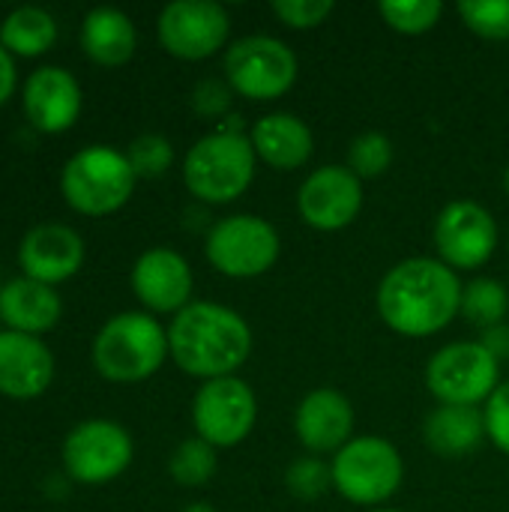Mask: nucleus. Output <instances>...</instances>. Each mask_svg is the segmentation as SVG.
<instances>
[{"mask_svg": "<svg viewBox=\"0 0 509 512\" xmlns=\"http://www.w3.org/2000/svg\"><path fill=\"white\" fill-rule=\"evenodd\" d=\"M333 0H276L273 15L291 30H312L333 15Z\"/></svg>", "mask_w": 509, "mask_h": 512, "instance_id": "nucleus-32", "label": "nucleus"}, {"mask_svg": "<svg viewBox=\"0 0 509 512\" xmlns=\"http://www.w3.org/2000/svg\"><path fill=\"white\" fill-rule=\"evenodd\" d=\"M372 512H402V510H372Z\"/></svg>", "mask_w": 509, "mask_h": 512, "instance_id": "nucleus-39", "label": "nucleus"}, {"mask_svg": "<svg viewBox=\"0 0 509 512\" xmlns=\"http://www.w3.org/2000/svg\"><path fill=\"white\" fill-rule=\"evenodd\" d=\"M501 387V360L483 342H453L432 354L426 390L441 405L477 408Z\"/></svg>", "mask_w": 509, "mask_h": 512, "instance_id": "nucleus-7", "label": "nucleus"}, {"mask_svg": "<svg viewBox=\"0 0 509 512\" xmlns=\"http://www.w3.org/2000/svg\"><path fill=\"white\" fill-rule=\"evenodd\" d=\"M24 111L39 132H63L81 114V87L66 69L42 66L24 84Z\"/></svg>", "mask_w": 509, "mask_h": 512, "instance_id": "nucleus-18", "label": "nucleus"}, {"mask_svg": "<svg viewBox=\"0 0 509 512\" xmlns=\"http://www.w3.org/2000/svg\"><path fill=\"white\" fill-rule=\"evenodd\" d=\"M393 162V144L384 132H363L348 147V168L360 180L381 177Z\"/></svg>", "mask_w": 509, "mask_h": 512, "instance_id": "nucleus-28", "label": "nucleus"}, {"mask_svg": "<svg viewBox=\"0 0 509 512\" xmlns=\"http://www.w3.org/2000/svg\"><path fill=\"white\" fill-rule=\"evenodd\" d=\"M216 468H219L216 447H210V444L201 441V438L183 441V444L171 453V462H168V471H171L174 483H180V486H186V489L207 486V483L213 480Z\"/></svg>", "mask_w": 509, "mask_h": 512, "instance_id": "nucleus-27", "label": "nucleus"}, {"mask_svg": "<svg viewBox=\"0 0 509 512\" xmlns=\"http://www.w3.org/2000/svg\"><path fill=\"white\" fill-rule=\"evenodd\" d=\"M231 99H234L231 84L219 78H204L192 90V108L201 117H225L231 111Z\"/></svg>", "mask_w": 509, "mask_h": 512, "instance_id": "nucleus-34", "label": "nucleus"}, {"mask_svg": "<svg viewBox=\"0 0 509 512\" xmlns=\"http://www.w3.org/2000/svg\"><path fill=\"white\" fill-rule=\"evenodd\" d=\"M258 420V399L252 387L231 375L204 381L201 390L192 399V423L201 441H207L216 450L243 444Z\"/></svg>", "mask_w": 509, "mask_h": 512, "instance_id": "nucleus-10", "label": "nucleus"}, {"mask_svg": "<svg viewBox=\"0 0 509 512\" xmlns=\"http://www.w3.org/2000/svg\"><path fill=\"white\" fill-rule=\"evenodd\" d=\"M285 486L300 501H318L333 489V471L318 456H303V459L288 465Z\"/></svg>", "mask_w": 509, "mask_h": 512, "instance_id": "nucleus-30", "label": "nucleus"}, {"mask_svg": "<svg viewBox=\"0 0 509 512\" xmlns=\"http://www.w3.org/2000/svg\"><path fill=\"white\" fill-rule=\"evenodd\" d=\"M378 15L384 18L390 30L402 36H423L441 21L444 3L441 0H381Z\"/></svg>", "mask_w": 509, "mask_h": 512, "instance_id": "nucleus-26", "label": "nucleus"}, {"mask_svg": "<svg viewBox=\"0 0 509 512\" xmlns=\"http://www.w3.org/2000/svg\"><path fill=\"white\" fill-rule=\"evenodd\" d=\"M297 54L276 36L252 33L225 51V81L237 96L252 102H273L297 81Z\"/></svg>", "mask_w": 509, "mask_h": 512, "instance_id": "nucleus-8", "label": "nucleus"}, {"mask_svg": "<svg viewBox=\"0 0 509 512\" xmlns=\"http://www.w3.org/2000/svg\"><path fill=\"white\" fill-rule=\"evenodd\" d=\"M18 264L27 279L57 285L75 276L84 264V243L66 225H36L24 234Z\"/></svg>", "mask_w": 509, "mask_h": 512, "instance_id": "nucleus-17", "label": "nucleus"}, {"mask_svg": "<svg viewBox=\"0 0 509 512\" xmlns=\"http://www.w3.org/2000/svg\"><path fill=\"white\" fill-rule=\"evenodd\" d=\"M0 288H3V285H0Z\"/></svg>", "mask_w": 509, "mask_h": 512, "instance_id": "nucleus-40", "label": "nucleus"}, {"mask_svg": "<svg viewBox=\"0 0 509 512\" xmlns=\"http://www.w3.org/2000/svg\"><path fill=\"white\" fill-rule=\"evenodd\" d=\"M63 303L51 285L36 279H12L0 288V321L27 336H39L60 321Z\"/></svg>", "mask_w": 509, "mask_h": 512, "instance_id": "nucleus-21", "label": "nucleus"}, {"mask_svg": "<svg viewBox=\"0 0 509 512\" xmlns=\"http://www.w3.org/2000/svg\"><path fill=\"white\" fill-rule=\"evenodd\" d=\"M486 438V420L480 408L441 405L423 423L426 447L441 459H462L474 453Z\"/></svg>", "mask_w": 509, "mask_h": 512, "instance_id": "nucleus-22", "label": "nucleus"}, {"mask_svg": "<svg viewBox=\"0 0 509 512\" xmlns=\"http://www.w3.org/2000/svg\"><path fill=\"white\" fill-rule=\"evenodd\" d=\"M54 42H57V24L45 9L21 6L9 12L6 21L0 24V45L9 54L36 57V54H45Z\"/></svg>", "mask_w": 509, "mask_h": 512, "instance_id": "nucleus-24", "label": "nucleus"}, {"mask_svg": "<svg viewBox=\"0 0 509 512\" xmlns=\"http://www.w3.org/2000/svg\"><path fill=\"white\" fill-rule=\"evenodd\" d=\"M297 210L315 231H342L363 210V180L342 165L315 168L297 192Z\"/></svg>", "mask_w": 509, "mask_h": 512, "instance_id": "nucleus-14", "label": "nucleus"}, {"mask_svg": "<svg viewBox=\"0 0 509 512\" xmlns=\"http://www.w3.org/2000/svg\"><path fill=\"white\" fill-rule=\"evenodd\" d=\"M192 267L174 249H150L132 267V291L150 312H183L192 300Z\"/></svg>", "mask_w": 509, "mask_h": 512, "instance_id": "nucleus-15", "label": "nucleus"}, {"mask_svg": "<svg viewBox=\"0 0 509 512\" xmlns=\"http://www.w3.org/2000/svg\"><path fill=\"white\" fill-rule=\"evenodd\" d=\"M509 312V294L507 288L498 279H474L465 285L462 291V315L480 327V330H492L498 324H504Z\"/></svg>", "mask_w": 509, "mask_h": 512, "instance_id": "nucleus-25", "label": "nucleus"}, {"mask_svg": "<svg viewBox=\"0 0 509 512\" xmlns=\"http://www.w3.org/2000/svg\"><path fill=\"white\" fill-rule=\"evenodd\" d=\"M15 90V63H12V54L0 45V105L12 96Z\"/></svg>", "mask_w": 509, "mask_h": 512, "instance_id": "nucleus-36", "label": "nucleus"}, {"mask_svg": "<svg viewBox=\"0 0 509 512\" xmlns=\"http://www.w3.org/2000/svg\"><path fill=\"white\" fill-rule=\"evenodd\" d=\"M459 273L438 258H405L387 270L378 285L381 321L408 339H426L447 330L462 312Z\"/></svg>", "mask_w": 509, "mask_h": 512, "instance_id": "nucleus-1", "label": "nucleus"}, {"mask_svg": "<svg viewBox=\"0 0 509 512\" xmlns=\"http://www.w3.org/2000/svg\"><path fill=\"white\" fill-rule=\"evenodd\" d=\"M135 45L138 33L129 15L108 6L87 12L81 24V48L90 60H96L99 66H123L132 60Z\"/></svg>", "mask_w": 509, "mask_h": 512, "instance_id": "nucleus-23", "label": "nucleus"}, {"mask_svg": "<svg viewBox=\"0 0 509 512\" xmlns=\"http://www.w3.org/2000/svg\"><path fill=\"white\" fill-rule=\"evenodd\" d=\"M54 375L51 351L27 333H0V393L12 399H36Z\"/></svg>", "mask_w": 509, "mask_h": 512, "instance_id": "nucleus-19", "label": "nucleus"}, {"mask_svg": "<svg viewBox=\"0 0 509 512\" xmlns=\"http://www.w3.org/2000/svg\"><path fill=\"white\" fill-rule=\"evenodd\" d=\"M132 438L111 420H87L75 426L63 444V465L75 483L102 486L117 480L132 462Z\"/></svg>", "mask_w": 509, "mask_h": 512, "instance_id": "nucleus-11", "label": "nucleus"}, {"mask_svg": "<svg viewBox=\"0 0 509 512\" xmlns=\"http://www.w3.org/2000/svg\"><path fill=\"white\" fill-rule=\"evenodd\" d=\"M333 471V489L357 507H378L390 501L402 480H405V462L402 453L378 435L351 438L330 462Z\"/></svg>", "mask_w": 509, "mask_h": 512, "instance_id": "nucleus-5", "label": "nucleus"}, {"mask_svg": "<svg viewBox=\"0 0 509 512\" xmlns=\"http://www.w3.org/2000/svg\"><path fill=\"white\" fill-rule=\"evenodd\" d=\"M294 432L312 456L339 453L354 432V405L339 390L318 387L297 405Z\"/></svg>", "mask_w": 509, "mask_h": 512, "instance_id": "nucleus-16", "label": "nucleus"}, {"mask_svg": "<svg viewBox=\"0 0 509 512\" xmlns=\"http://www.w3.org/2000/svg\"><path fill=\"white\" fill-rule=\"evenodd\" d=\"M282 240L279 231L252 213H237L228 219H219L204 243V255L228 279H255L273 270L279 261Z\"/></svg>", "mask_w": 509, "mask_h": 512, "instance_id": "nucleus-9", "label": "nucleus"}, {"mask_svg": "<svg viewBox=\"0 0 509 512\" xmlns=\"http://www.w3.org/2000/svg\"><path fill=\"white\" fill-rule=\"evenodd\" d=\"M168 351L192 378H231L252 354V330L234 309L198 300L171 318Z\"/></svg>", "mask_w": 509, "mask_h": 512, "instance_id": "nucleus-2", "label": "nucleus"}, {"mask_svg": "<svg viewBox=\"0 0 509 512\" xmlns=\"http://www.w3.org/2000/svg\"><path fill=\"white\" fill-rule=\"evenodd\" d=\"M183 512H216L210 504H189Z\"/></svg>", "mask_w": 509, "mask_h": 512, "instance_id": "nucleus-37", "label": "nucleus"}, {"mask_svg": "<svg viewBox=\"0 0 509 512\" xmlns=\"http://www.w3.org/2000/svg\"><path fill=\"white\" fill-rule=\"evenodd\" d=\"M456 12L471 33L483 39H509V0H462Z\"/></svg>", "mask_w": 509, "mask_h": 512, "instance_id": "nucleus-29", "label": "nucleus"}, {"mask_svg": "<svg viewBox=\"0 0 509 512\" xmlns=\"http://www.w3.org/2000/svg\"><path fill=\"white\" fill-rule=\"evenodd\" d=\"M438 261L450 270H480L498 249V222L477 201H453L435 219Z\"/></svg>", "mask_w": 509, "mask_h": 512, "instance_id": "nucleus-12", "label": "nucleus"}, {"mask_svg": "<svg viewBox=\"0 0 509 512\" xmlns=\"http://www.w3.org/2000/svg\"><path fill=\"white\" fill-rule=\"evenodd\" d=\"M159 42L180 60L213 57L231 33L228 9L213 0H174L159 12Z\"/></svg>", "mask_w": 509, "mask_h": 512, "instance_id": "nucleus-13", "label": "nucleus"}, {"mask_svg": "<svg viewBox=\"0 0 509 512\" xmlns=\"http://www.w3.org/2000/svg\"><path fill=\"white\" fill-rule=\"evenodd\" d=\"M498 360L509 357V327L507 324H498L492 330H483V339H480Z\"/></svg>", "mask_w": 509, "mask_h": 512, "instance_id": "nucleus-35", "label": "nucleus"}, {"mask_svg": "<svg viewBox=\"0 0 509 512\" xmlns=\"http://www.w3.org/2000/svg\"><path fill=\"white\" fill-rule=\"evenodd\" d=\"M135 180L138 177L126 153L111 147H87L66 162L60 189L72 210L84 216H108L132 198Z\"/></svg>", "mask_w": 509, "mask_h": 512, "instance_id": "nucleus-6", "label": "nucleus"}, {"mask_svg": "<svg viewBox=\"0 0 509 512\" xmlns=\"http://www.w3.org/2000/svg\"><path fill=\"white\" fill-rule=\"evenodd\" d=\"M168 354V330L144 312L111 318L93 342V363L114 384H138L156 375Z\"/></svg>", "mask_w": 509, "mask_h": 512, "instance_id": "nucleus-4", "label": "nucleus"}, {"mask_svg": "<svg viewBox=\"0 0 509 512\" xmlns=\"http://www.w3.org/2000/svg\"><path fill=\"white\" fill-rule=\"evenodd\" d=\"M504 186H507V192H509V165H507V174H504Z\"/></svg>", "mask_w": 509, "mask_h": 512, "instance_id": "nucleus-38", "label": "nucleus"}, {"mask_svg": "<svg viewBox=\"0 0 509 512\" xmlns=\"http://www.w3.org/2000/svg\"><path fill=\"white\" fill-rule=\"evenodd\" d=\"M249 141L255 147V156L267 162L273 171L303 168L315 153V135L309 123L288 111H273L255 120Z\"/></svg>", "mask_w": 509, "mask_h": 512, "instance_id": "nucleus-20", "label": "nucleus"}, {"mask_svg": "<svg viewBox=\"0 0 509 512\" xmlns=\"http://www.w3.org/2000/svg\"><path fill=\"white\" fill-rule=\"evenodd\" d=\"M126 159H129L135 177H162L174 162V147L168 138L150 132V135H138L129 144Z\"/></svg>", "mask_w": 509, "mask_h": 512, "instance_id": "nucleus-31", "label": "nucleus"}, {"mask_svg": "<svg viewBox=\"0 0 509 512\" xmlns=\"http://www.w3.org/2000/svg\"><path fill=\"white\" fill-rule=\"evenodd\" d=\"M255 147L249 135L210 132L198 138L183 159V183L204 204H231L255 180Z\"/></svg>", "mask_w": 509, "mask_h": 512, "instance_id": "nucleus-3", "label": "nucleus"}, {"mask_svg": "<svg viewBox=\"0 0 509 512\" xmlns=\"http://www.w3.org/2000/svg\"><path fill=\"white\" fill-rule=\"evenodd\" d=\"M486 420V438L509 456V381H501V387L492 393V399L483 408Z\"/></svg>", "mask_w": 509, "mask_h": 512, "instance_id": "nucleus-33", "label": "nucleus"}]
</instances>
